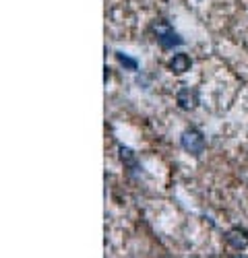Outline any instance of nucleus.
I'll return each instance as SVG.
<instances>
[{
    "mask_svg": "<svg viewBox=\"0 0 248 258\" xmlns=\"http://www.w3.org/2000/svg\"><path fill=\"white\" fill-rule=\"evenodd\" d=\"M151 31L155 33L157 44H159L163 50H172V48L184 44V39L172 29L170 23H165V21H155V23L151 25Z\"/></svg>",
    "mask_w": 248,
    "mask_h": 258,
    "instance_id": "obj_1",
    "label": "nucleus"
},
{
    "mask_svg": "<svg viewBox=\"0 0 248 258\" xmlns=\"http://www.w3.org/2000/svg\"><path fill=\"white\" fill-rule=\"evenodd\" d=\"M180 145L186 153H191L195 157H199L205 149H207V141L203 137L201 131H197V128H189V131H184L182 137H180Z\"/></svg>",
    "mask_w": 248,
    "mask_h": 258,
    "instance_id": "obj_2",
    "label": "nucleus"
},
{
    "mask_svg": "<svg viewBox=\"0 0 248 258\" xmlns=\"http://www.w3.org/2000/svg\"><path fill=\"white\" fill-rule=\"evenodd\" d=\"M199 101H201L199 99V91L195 87H182L176 93V103H178L180 110L191 112V110H195V107L199 105Z\"/></svg>",
    "mask_w": 248,
    "mask_h": 258,
    "instance_id": "obj_3",
    "label": "nucleus"
},
{
    "mask_svg": "<svg viewBox=\"0 0 248 258\" xmlns=\"http://www.w3.org/2000/svg\"><path fill=\"white\" fill-rule=\"evenodd\" d=\"M225 242L234 250H246L248 248V231L242 227H232L230 231H225Z\"/></svg>",
    "mask_w": 248,
    "mask_h": 258,
    "instance_id": "obj_4",
    "label": "nucleus"
},
{
    "mask_svg": "<svg viewBox=\"0 0 248 258\" xmlns=\"http://www.w3.org/2000/svg\"><path fill=\"white\" fill-rule=\"evenodd\" d=\"M191 67H193V60L189 54H174L172 60L168 62V69L174 75H184L186 71H191Z\"/></svg>",
    "mask_w": 248,
    "mask_h": 258,
    "instance_id": "obj_5",
    "label": "nucleus"
},
{
    "mask_svg": "<svg viewBox=\"0 0 248 258\" xmlns=\"http://www.w3.org/2000/svg\"><path fill=\"white\" fill-rule=\"evenodd\" d=\"M116 60H118V62H120V64H122V67L127 69V71H137V69H139V62H137L135 58L127 56L124 52H116Z\"/></svg>",
    "mask_w": 248,
    "mask_h": 258,
    "instance_id": "obj_6",
    "label": "nucleus"
},
{
    "mask_svg": "<svg viewBox=\"0 0 248 258\" xmlns=\"http://www.w3.org/2000/svg\"><path fill=\"white\" fill-rule=\"evenodd\" d=\"M120 159L129 167H137V157H135V153L131 151L129 147H120Z\"/></svg>",
    "mask_w": 248,
    "mask_h": 258,
    "instance_id": "obj_7",
    "label": "nucleus"
}]
</instances>
